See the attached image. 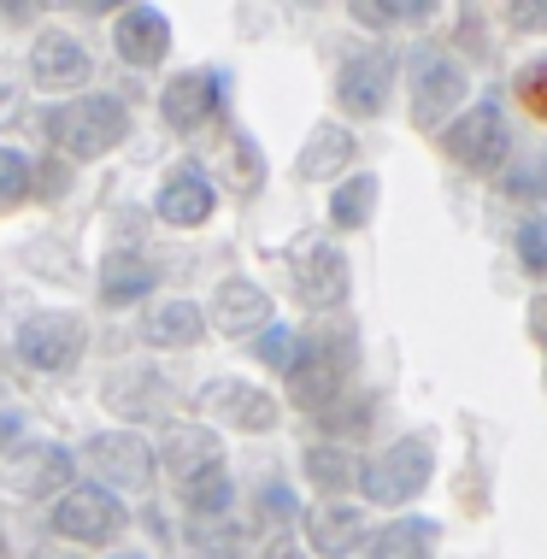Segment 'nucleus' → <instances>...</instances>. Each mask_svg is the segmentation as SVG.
<instances>
[{"instance_id": "nucleus-5", "label": "nucleus", "mask_w": 547, "mask_h": 559, "mask_svg": "<svg viewBox=\"0 0 547 559\" xmlns=\"http://www.w3.org/2000/svg\"><path fill=\"white\" fill-rule=\"evenodd\" d=\"M465 100V66L442 48H418L413 59V118L418 124H442V118Z\"/></svg>"}, {"instance_id": "nucleus-27", "label": "nucleus", "mask_w": 547, "mask_h": 559, "mask_svg": "<svg viewBox=\"0 0 547 559\" xmlns=\"http://www.w3.org/2000/svg\"><path fill=\"white\" fill-rule=\"evenodd\" d=\"M307 472L324 483V489H354V483H359V460H354V453H342V448H312L307 453Z\"/></svg>"}, {"instance_id": "nucleus-17", "label": "nucleus", "mask_w": 547, "mask_h": 559, "mask_svg": "<svg viewBox=\"0 0 547 559\" xmlns=\"http://www.w3.org/2000/svg\"><path fill=\"white\" fill-rule=\"evenodd\" d=\"M29 71H36L41 88H78V83H88V53H83V41L48 29L36 41V53H29Z\"/></svg>"}, {"instance_id": "nucleus-32", "label": "nucleus", "mask_w": 547, "mask_h": 559, "mask_svg": "<svg viewBox=\"0 0 547 559\" xmlns=\"http://www.w3.org/2000/svg\"><path fill=\"white\" fill-rule=\"evenodd\" d=\"M519 100L536 118H547V59H530V66L519 71Z\"/></svg>"}, {"instance_id": "nucleus-16", "label": "nucleus", "mask_w": 547, "mask_h": 559, "mask_svg": "<svg viewBox=\"0 0 547 559\" xmlns=\"http://www.w3.org/2000/svg\"><path fill=\"white\" fill-rule=\"evenodd\" d=\"M159 460H165V472H171L177 483H194L201 472H212V465H224V448H218V436H212V430L177 425V430H165Z\"/></svg>"}, {"instance_id": "nucleus-13", "label": "nucleus", "mask_w": 547, "mask_h": 559, "mask_svg": "<svg viewBox=\"0 0 547 559\" xmlns=\"http://www.w3.org/2000/svg\"><path fill=\"white\" fill-rule=\"evenodd\" d=\"M394 88V59L389 53H354L336 78V95L347 112H377Z\"/></svg>"}, {"instance_id": "nucleus-15", "label": "nucleus", "mask_w": 547, "mask_h": 559, "mask_svg": "<svg viewBox=\"0 0 547 559\" xmlns=\"http://www.w3.org/2000/svg\"><path fill=\"white\" fill-rule=\"evenodd\" d=\"M118 53L130 59V66H159L165 53H171V24H165L159 7H130L124 19H118Z\"/></svg>"}, {"instance_id": "nucleus-22", "label": "nucleus", "mask_w": 547, "mask_h": 559, "mask_svg": "<svg viewBox=\"0 0 547 559\" xmlns=\"http://www.w3.org/2000/svg\"><path fill=\"white\" fill-rule=\"evenodd\" d=\"M436 548V524L430 519H394L377 536V559H430Z\"/></svg>"}, {"instance_id": "nucleus-41", "label": "nucleus", "mask_w": 547, "mask_h": 559, "mask_svg": "<svg viewBox=\"0 0 547 559\" xmlns=\"http://www.w3.org/2000/svg\"><path fill=\"white\" fill-rule=\"evenodd\" d=\"M112 559H142V554H112Z\"/></svg>"}, {"instance_id": "nucleus-37", "label": "nucleus", "mask_w": 547, "mask_h": 559, "mask_svg": "<svg viewBox=\"0 0 547 559\" xmlns=\"http://www.w3.org/2000/svg\"><path fill=\"white\" fill-rule=\"evenodd\" d=\"M265 559H307V554H300V548H295V542H288V536H277V542H271V548H265Z\"/></svg>"}, {"instance_id": "nucleus-12", "label": "nucleus", "mask_w": 547, "mask_h": 559, "mask_svg": "<svg viewBox=\"0 0 547 559\" xmlns=\"http://www.w3.org/2000/svg\"><path fill=\"white\" fill-rule=\"evenodd\" d=\"M154 213H159L165 224H177V230L206 224V218H212V177L201 171V165H177V171L159 183Z\"/></svg>"}, {"instance_id": "nucleus-7", "label": "nucleus", "mask_w": 547, "mask_h": 559, "mask_svg": "<svg viewBox=\"0 0 547 559\" xmlns=\"http://www.w3.org/2000/svg\"><path fill=\"white\" fill-rule=\"evenodd\" d=\"M118 531H124V507L106 489H71L53 507V536L66 542H112Z\"/></svg>"}, {"instance_id": "nucleus-18", "label": "nucleus", "mask_w": 547, "mask_h": 559, "mask_svg": "<svg viewBox=\"0 0 547 559\" xmlns=\"http://www.w3.org/2000/svg\"><path fill=\"white\" fill-rule=\"evenodd\" d=\"M159 265L147 260V253L135 248H118L100 260V300H112V307H130V300H142L147 289H154Z\"/></svg>"}, {"instance_id": "nucleus-10", "label": "nucleus", "mask_w": 547, "mask_h": 559, "mask_svg": "<svg viewBox=\"0 0 547 559\" xmlns=\"http://www.w3.org/2000/svg\"><path fill=\"white\" fill-rule=\"evenodd\" d=\"M218 95H224V78L218 71H182V78L165 83V124L171 130H201L212 112H218Z\"/></svg>"}, {"instance_id": "nucleus-23", "label": "nucleus", "mask_w": 547, "mask_h": 559, "mask_svg": "<svg viewBox=\"0 0 547 559\" xmlns=\"http://www.w3.org/2000/svg\"><path fill=\"white\" fill-rule=\"evenodd\" d=\"M182 501H189L194 519H218V512L236 501V483H230L224 465H212V472H201L194 483H182Z\"/></svg>"}, {"instance_id": "nucleus-40", "label": "nucleus", "mask_w": 547, "mask_h": 559, "mask_svg": "<svg viewBox=\"0 0 547 559\" xmlns=\"http://www.w3.org/2000/svg\"><path fill=\"white\" fill-rule=\"evenodd\" d=\"M36 559H71V554H36Z\"/></svg>"}, {"instance_id": "nucleus-14", "label": "nucleus", "mask_w": 547, "mask_h": 559, "mask_svg": "<svg viewBox=\"0 0 547 559\" xmlns=\"http://www.w3.org/2000/svg\"><path fill=\"white\" fill-rule=\"evenodd\" d=\"M212 324L224 330V336H260L271 330V300L265 289H253V283H218V295H212Z\"/></svg>"}, {"instance_id": "nucleus-20", "label": "nucleus", "mask_w": 547, "mask_h": 559, "mask_svg": "<svg viewBox=\"0 0 547 559\" xmlns=\"http://www.w3.org/2000/svg\"><path fill=\"white\" fill-rule=\"evenodd\" d=\"M307 531H312L318 548L336 559V554H347V548H359V536H365V512H359V507L330 501V507H318L312 519H307Z\"/></svg>"}, {"instance_id": "nucleus-4", "label": "nucleus", "mask_w": 547, "mask_h": 559, "mask_svg": "<svg viewBox=\"0 0 547 559\" xmlns=\"http://www.w3.org/2000/svg\"><path fill=\"white\" fill-rule=\"evenodd\" d=\"M83 319H71V312H36V319H24L19 330V359L29 371H71L83 359Z\"/></svg>"}, {"instance_id": "nucleus-6", "label": "nucleus", "mask_w": 547, "mask_h": 559, "mask_svg": "<svg viewBox=\"0 0 547 559\" xmlns=\"http://www.w3.org/2000/svg\"><path fill=\"white\" fill-rule=\"evenodd\" d=\"M83 460H88V472H95V483L106 495H112V489H147V472H154L147 442H142V436H130V430L88 436Z\"/></svg>"}, {"instance_id": "nucleus-9", "label": "nucleus", "mask_w": 547, "mask_h": 559, "mask_svg": "<svg viewBox=\"0 0 547 559\" xmlns=\"http://www.w3.org/2000/svg\"><path fill=\"white\" fill-rule=\"evenodd\" d=\"M295 283H300V300H312V307H342L347 300L342 248H330V241H300L295 248Z\"/></svg>"}, {"instance_id": "nucleus-31", "label": "nucleus", "mask_w": 547, "mask_h": 559, "mask_svg": "<svg viewBox=\"0 0 547 559\" xmlns=\"http://www.w3.org/2000/svg\"><path fill=\"white\" fill-rule=\"evenodd\" d=\"M507 194H519V201H547V154L524 159L519 171L507 177Z\"/></svg>"}, {"instance_id": "nucleus-11", "label": "nucleus", "mask_w": 547, "mask_h": 559, "mask_svg": "<svg viewBox=\"0 0 547 559\" xmlns=\"http://www.w3.org/2000/svg\"><path fill=\"white\" fill-rule=\"evenodd\" d=\"M201 406H206V413H218L224 425H236V430H271V425H277V401H271L265 389H253V383H236V377L206 383Z\"/></svg>"}, {"instance_id": "nucleus-34", "label": "nucleus", "mask_w": 547, "mask_h": 559, "mask_svg": "<svg viewBox=\"0 0 547 559\" xmlns=\"http://www.w3.org/2000/svg\"><path fill=\"white\" fill-rule=\"evenodd\" d=\"M194 536H201V548H206V554H218V559H230V554L248 548V531H224V524H201Z\"/></svg>"}, {"instance_id": "nucleus-29", "label": "nucleus", "mask_w": 547, "mask_h": 559, "mask_svg": "<svg viewBox=\"0 0 547 559\" xmlns=\"http://www.w3.org/2000/svg\"><path fill=\"white\" fill-rule=\"evenodd\" d=\"M230 183L241 189V194H253L265 183V165H260V147L248 142V135H236L230 142Z\"/></svg>"}, {"instance_id": "nucleus-39", "label": "nucleus", "mask_w": 547, "mask_h": 559, "mask_svg": "<svg viewBox=\"0 0 547 559\" xmlns=\"http://www.w3.org/2000/svg\"><path fill=\"white\" fill-rule=\"evenodd\" d=\"M336 559H377V542H371V548H347V554H336Z\"/></svg>"}, {"instance_id": "nucleus-1", "label": "nucleus", "mask_w": 547, "mask_h": 559, "mask_svg": "<svg viewBox=\"0 0 547 559\" xmlns=\"http://www.w3.org/2000/svg\"><path fill=\"white\" fill-rule=\"evenodd\" d=\"M41 130H48V142L66 147L71 159H100V154H112V147L130 135V112H124V100L95 95V100L53 107L48 118H41Z\"/></svg>"}, {"instance_id": "nucleus-33", "label": "nucleus", "mask_w": 547, "mask_h": 559, "mask_svg": "<svg viewBox=\"0 0 547 559\" xmlns=\"http://www.w3.org/2000/svg\"><path fill=\"white\" fill-rule=\"evenodd\" d=\"M519 253H524V265H530V271H547V213H542V218H530L524 230H519Z\"/></svg>"}, {"instance_id": "nucleus-24", "label": "nucleus", "mask_w": 547, "mask_h": 559, "mask_svg": "<svg viewBox=\"0 0 547 559\" xmlns=\"http://www.w3.org/2000/svg\"><path fill=\"white\" fill-rule=\"evenodd\" d=\"M371 206H377V177H347V183L330 194V224L359 230V224L371 218Z\"/></svg>"}, {"instance_id": "nucleus-8", "label": "nucleus", "mask_w": 547, "mask_h": 559, "mask_svg": "<svg viewBox=\"0 0 547 559\" xmlns=\"http://www.w3.org/2000/svg\"><path fill=\"white\" fill-rule=\"evenodd\" d=\"M354 336H312L307 342V359H300V371H295V395L307 401V406H324V401H336V389L347 383V371H354Z\"/></svg>"}, {"instance_id": "nucleus-21", "label": "nucleus", "mask_w": 547, "mask_h": 559, "mask_svg": "<svg viewBox=\"0 0 547 559\" xmlns=\"http://www.w3.org/2000/svg\"><path fill=\"white\" fill-rule=\"evenodd\" d=\"M354 159V135H347L342 124H318L307 135V147H300V177H330V171H342V165Z\"/></svg>"}, {"instance_id": "nucleus-19", "label": "nucleus", "mask_w": 547, "mask_h": 559, "mask_svg": "<svg viewBox=\"0 0 547 559\" xmlns=\"http://www.w3.org/2000/svg\"><path fill=\"white\" fill-rule=\"evenodd\" d=\"M201 330H206V319H201L194 300H154V307L142 312V342L147 347H189Z\"/></svg>"}, {"instance_id": "nucleus-38", "label": "nucleus", "mask_w": 547, "mask_h": 559, "mask_svg": "<svg viewBox=\"0 0 547 559\" xmlns=\"http://www.w3.org/2000/svg\"><path fill=\"white\" fill-rule=\"evenodd\" d=\"M12 436H19V413H0V448H12Z\"/></svg>"}, {"instance_id": "nucleus-36", "label": "nucleus", "mask_w": 547, "mask_h": 559, "mask_svg": "<svg viewBox=\"0 0 547 559\" xmlns=\"http://www.w3.org/2000/svg\"><path fill=\"white\" fill-rule=\"evenodd\" d=\"M265 512H283V519H288V512H295V495H288V489H271V495H265Z\"/></svg>"}, {"instance_id": "nucleus-3", "label": "nucleus", "mask_w": 547, "mask_h": 559, "mask_svg": "<svg viewBox=\"0 0 547 559\" xmlns=\"http://www.w3.org/2000/svg\"><path fill=\"white\" fill-rule=\"evenodd\" d=\"M359 477H365V495L383 501V507L413 501L424 483H430V442H424V436H406V442H394V448L377 453Z\"/></svg>"}, {"instance_id": "nucleus-26", "label": "nucleus", "mask_w": 547, "mask_h": 559, "mask_svg": "<svg viewBox=\"0 0 547 559\" xmlns=\"http://www.w3.org/2000/svg\"><path fill=\"white\" fill-rule=\"evenodd\" d=\"M253 342H260L253 354H260L271 371H288V377H295L300 359H307V336H300V330H288V324H271V330H260Z\"/></svg>"}, {"instance_id": "nucleus-25", "label": "nucleus", "mask_w": 547, "mask_h": 559, "mask_svg": "<svg viewBox=\"0 0 547 559\" xmlns=\"http://www.w3.org/2000/svg\"><path fill=\"white\" fill-rule=\"evenodd\" d=\"M19 489L24 495H53V489H71V453L66 448H41L36 460L19 472Z\"/></svg>"}, {"instance_id": "nucleus-35", "label": "nucleus", "mask_w": 547, "mask_h": 559, "mask_svg": "<svg viewBox=\"0 0 547 559\" xmlns=\"http://www.w3.org/2000/svg\"><path fill=\"white\" fill-rule=\"evenodd\" d=\"M512 24H519V29H547V0H524V7H512Z\"/></svg>"}, {"instance_id": "nucleus-28", "label": "nucleus", "mask_w": 547, "mask_h": 559, "mask_svg": "<svg viewBox=\"0 0 547 559\" xmlns=\"http://www.w3.org/2000/svg\"><path fill=\"white\" fill-rule=\"evenodd\" d=\"M424 0H383V7H377V0H354V19L359 24H371V29H389V24H406V19H424Z\"/></svg>"}, {"instance_id": "nucleus-30", "label": "nucleus", "mask_w": 547, "mask_h": 559, "mask_svg": "<svg viewBox=\"0 0 547 559\" xmlns=\"http://www.w3.org/2000/svg\"><path fill=\"white\" fill-rule=\"evenodd\" d=\"M29 194V159L12 154V147H0V206L24 201Z\"/></svg>"}, {"instance_id": "nucleus-2", "label": "nucleus", "mask_w": 547, "mask_h": 559, "mask_svg": "<svg viewBox=\"0 0 547 559\" xmlns=\"http://www.w3.org/2000/svg\"><path fill=\"white\" fill-rule=\"evenodd\" d=\"M442 147H448V159L465 165V171H495V165L512 154V124L495 100H477L460 124L442 130Z\"/></svg>"}]
</instances>
